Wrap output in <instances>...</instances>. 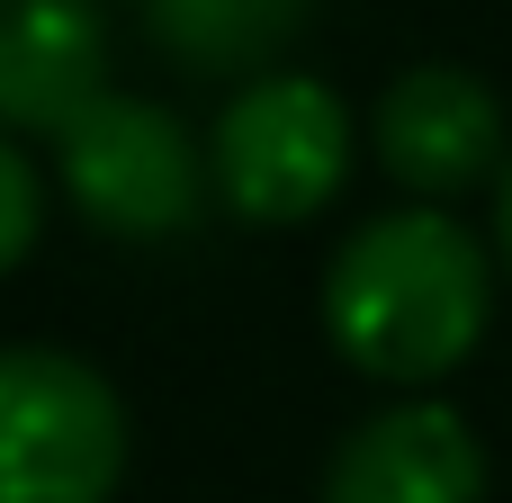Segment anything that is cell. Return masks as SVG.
<instances>
[{
	"label": "cell",
	"instance_id": "1",
	"mask_svg": "<svg viewBox=\"0 0 512 503\" xmlns=\"http://www.w3.org/2000/svg\"><path fill=\"white\" fill-rule=\"evenodd\" d=\"M486 315H495L486 243L459 216H432V207L369 216L360 234H342L333 270H324L333 351L351 369L387 378V387H432L459 360H477Z\"/></svg>",
	"mask_w": 512,
	"mask_h": 503
},
{
	"label": "cell",
	"instance_id": "2",
	"mask_svg": "<svg viewBox=\"0 0 512 503\" xmlns=\"http://www.w3.org/2000/svg\"><path fill=\"white\" fill-rule=\"evenodd\" d=\"M207 180L243 225H306L351 180V108L315 72H261L207 135Z\"/></svg>",
	"mask_w": 512,
	"mask_h": 503
},
{
	"label": "cell",
	"instance_id": "3",
	"mask_svg": "<svg viewBox=\"0 0 512 503\" xmlns=\"http://www.w3.org/2000/svg\"><path fill=\"white\" fill-rule=\"evenodd\" d=\"M126 477V396L45 342L0 351V503H108Z\"/></svg>",
	"mask_w": 512,
	"mask_h": 503
},
{
	"label": "cell",
	"instance_id": "4",
	"mask_svg": "<svg viewBox=\"0 0 512 503\" xmlns=\"http://www.w3.org/2000/svg\"><path fill=\"white\" fill-rule=\"evenodd\" d=\"M54 171H63V198L99 234H126V243H162L198 225V198L216 189L198 162V135L162 99H126V90H99L54 135Z\"/></svg>",
	"mask_w": 512,
	"mask_h": 503
},
{
	"label": "cell",
	"instance_id": "5",
	"mask_svg": "<svg viewBox=\"0 0 512 503\" xmlns=\"http://www.w3.org/2000/svg\"><path fill=\"white\" fill-rule=\"evenodd\" d=\"M378 162H387V180L414 189V198H459V189H477L495 162H512L495 90H486L477 72H459V63H414V72H396L387 99H378Z\"/></svg>",
	"mask_w": 512,
	"mask_h": 503
},
{
	"label": "cell",
	"instance_id": "6",
	"mask_svg": "<svg viewBox=\"0 0 512 503\" xmlns=\"http://www.w3.org/2000/svg\"><path fill=\"white\" fill-rule=\"evenodd\" d=\"M324 503H486V450L459 405L414 396V405L369 414L333 450Z\"/></svg>",
	"mask_w": 512,
	"mask_h": 503
},
{
	"label": "cell",
	"instance_id": "7",
	"mask_svg": "<svg viewBox=\"0 0 512 503\" xmlns=\"http://www.w3.org/2000/svg\"><path fill=\"white\" fill-rule=\"evenodd\" d=\"M108 0H0V126L63 135L108 90Z\"/></svg>",
	"mask_w": 512,
	"mask_h": 503
},
{
	"label": "cell",
	"instance_id": "8",
	"mask_svg": "<svg viewBox=\"0 0 512 503\" xmlns=\"http://www.w3.org/2000/svg\"><path fill=\"white\" fill-rule=\"evenodd\" d=\"M306 9L315 0H135L144 36L171 63H189V72H252V81L306 27Z\"/></svg>",
	"mask_w": 512,
	"mask_h": 503
},
{
	"label": "cell",
	"instance_id": "9",
	"mask_svg": "<svg viewBox=\"0 0 512 503\" xmlns=\"http://www.w3.org/2000/svg\"><path fill=\"white\" fill-rule=\"evenodd\" d=\"M36 225H45V180H36V162L0 135V279L36 252Z\"/></svg>",
	"mask_w": 512,
	"mask_h": 503
},
{
	"label": "cell",
	"instance_id": "10",
	"mask_svg": "<svg viewBox=\"0 0 512 503\" xmlns=\"http://www.w3.org/2000/svg\"><path fill=\"white\" fill-rule=\"evenodd\" d=\"M495 252H504V270H512V162H504V189H495Z\"/></svg>",
	"mask_w": 512,
	"mask_h": 503
}]
</instances>
